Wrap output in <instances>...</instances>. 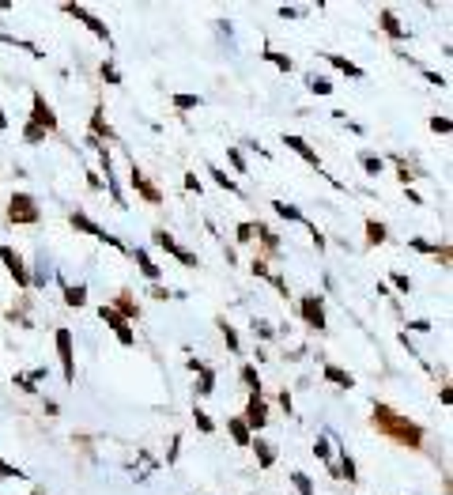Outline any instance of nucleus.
<instances>
[{
	"mask_svg": "<svg viewBox=\"0 0 453 495\" xmlns=\"http://www.w3.org/2000/svg\"><path fill=\"white\" fill-rule=\"evenodd\" d=\"M370 424L378 427V435L393 438L396 446L423 450V427H419V424H412L408 416H401V412L393 409V404H385V401H374V409H370Z\"/></svg>",
	"mask_w": 453,
	"mask_h": 495,
	"instance_id": "f257e3e1",
	"label": "nucleus"
},
{
	"mask_svg": "<svg viewBox=\"0 0 453 495\" xmlns=\"http://www.w3.org/2000/svg\"><path fill=\"white\" fill-rule=\"evenodd\" d=\"M8 219L19 227H35L42 219V208L30 193H12V201H8Z\"/></svg>",
	"mask_w": 453,
	"mask_h": 495,
	"instance_id": "f03ea898",
	"label": "nucleus"
},
{
	"mask_svg": "<svg viewBox=\"0 0 453 495\" xmlns=\"http://www.w3.org/2000/svg\"><path fill=\"white\" fill-rule=\"evenodd\" d=\"M69 223H72L76 231H83V235H91V238H98V242H106V246L121 250V254H129V246H125V242H121L117 235H110L106 227H98V223H95V219L87 216V212H72V216H69Z\"/></svg>",
	"mask_w": 453,
	"mask_h": 495,
	"instance_id": "7ed1b4c3",
	"label": "nucleus"
},
{
	"mask_svg": "<svg viewBox=\"0 0 453 495\" xmlns=\"http://www.w3.org/2000/svg\"><path fill=\"white\" fill-rule=\"evenodd\" d=\"M151 242H155V246H159V250H167V254H170V257H178V261H182V265H185V269H196V265H201V257H196V254H193V250H185V246H178V238H174V235H170V231H167V227H155V231H151Z\"/></svg>",
	"mask_w": 453,
	"mask_h": 495,
	"instance_id": "20e7f679",
	"label": "nucleus"
},
{
	"mask_svg": "<svg viewBox=\"0 0 453 495\" xmlns=\"http://www.w3.org/2000/svg\"><path fill=\"white\" fill-rule=\"evenodd\" d=\"M298 314H302V322L310 329L325 333L329 318H325V299H322V295H302V299H298Z\"/></svg>",
	"mask_w": 453,
	"mask_h": 495,
	"instance_id": "39448f33",
	"label": "nucleus"
},
{
	"mask_svg": "<svg viewBox=\"0 0 453 495\" xmlns=\"http://www.w3.org/2000/svg\"><path fill=\"white\" fill-rule=\"evenodd\" d=\"M53 340H57V356H61V371H64V382H76V344H72V333L69 329H57V333H53Z\"/></svg>",
	"mask_w": 453,
	"mask_h": 495,
	"instance_id": "423d86ee",
	"label": "nucleus"
},
{
	"mask_svg": "<svg viewBox=\"0 0 453 495\" xmlns=\"http://www.w3.org/2000/svg\"><path fill=\"white\" fill-rule=\"evenodd\" d=\"M129 185L136 190V197H140L143 204H163V190H159V185H155V182L148 178V174H143V170L136 167V163L129 167Z\"/></svg>",
	"mask_w": 453,
	"mask_h": 495,
	"instance_id": "0eeeda50",
	"label": "nucleus"
},
{
	"mask_svg": "<svg viewBox=\"0 0 453 495\" xmlns=\"http://www.w3.org/2000/svg\"><path fill=\"white\" fill-rule=\"evenodd\" d=\"M61 12H64V16H72V19H80V23H83L87 30H91L95 38H102V42H106V46H110V42H114V35H110V27H106V23H102V19H98V16H91V12H87L83 4H64Z\"/></svg>",
	"mask_w": 453,
	"mask_h": 495,
	"instance_id": "6e6552de",
	"label": "nucleus"
},
{
	"mask_svg": "<svg viewBox=\"0 0 453 495\" xmlns=\"http://www.w3.org/2000/svg\"><path fill=\"white\" fill-rule=\"evenodd\" d=\"M0 261H4V269L12 272V280L19 284V288L30 291V269H27L23 254H19V250H12V246H0Z\"/></svg>",
	"mask_w": 453,
	"mask_h": 495,
	"instance_id": "1a4fd4ad",
	"label": "nucleus"
},
{
	"mask_svg": "<svg viewBox=\"0 0 453 495\" xmlns=\"http://www.w3.org/2000/svg\"><path fill=\"white\" fill-rule=\"evenodd\" d=\"M98 318H102V322L114 329V337H117V344H125V348H132L136 344V333H132V325L125 322V318H121L114 306H98Z\"/></svg>",
	"mask_w": 453,
	"mask_h": 495,
	"instance_id": "9d476101",
	"label": "nucleus"
},
{
	"mask_svg": "<svg viewBox=\"0 0 453 495\" xmlns=\"http://www.w3.org/2000/svg\"><path fill=\"white\" fill-rule=\"evenodd\" d=\"M242 424L249 427V435H257L264 424H269V401L261 397V393H249L246 401V416H242Z\"/></svg>",
	"mask_w": 453,
	"mask_h": 495,
	"instance_id": "9b49d317",
	"label": "nucleus"
},
{
	"mask_svg": "<svg viewBox=\"0 0 453 495\" xmlns=\"http://www.w3.org/2000/svg\"><path fill=\"white\" fill-rule=\"evenodd\" d=\"M30 125H38L42 133H53V129H57V114H53V106L46 103V95L30 98Z\"/></svg>",
	"mask_w": 453,
	"mask_h": 495,
	"instance_id": "f8f14e48",
	"label": "nucleus"
},
{
	"mask_svg": "<svg viewBox=\"0 0 453 495\" xmlns=\"http://www.w3.org/2000/svg\"><path fill=\"white\" fill-rule=\"evenodd\" d=\"M110 306H114V310H117L121 318H125L129 325H132V322H136V318H140V303H136V295H132L129 288H121V291H117V299L110 303Z\"/></svg>",
	"mask_w": 453,
	"mask_h": 495,
	"instance_id": "ddd939ff",
	"label": "nucleus"
},
{
	"mask_svg": "<svg viewBox=\"0 0 453 495\" xmlns=\"http://www.w3.org/2000/svg\"><path fill=\"white\" fill-rule=\"evenodd\" d=\"M283 144H287V148H291V151H295V156H298V159H306V163H310V167H314L317 174H322V159H317V151H314L310 144H306V140H302V136H295V133H287V136H283Z\"/></svg>",
	"mask_w": 453,
	"mask_h": 495,
	"instance_id": "4468645a",
	"label": "nucleus"
},
{
	"mask_svg": "<svg viewBox=\"0 0 453 495\" xmlns=\"http://www.w3.org/2000/svg\"><path fill=\"white\" fill-rule=\"evenodd\" d=\"M378 27H382L393 42H408V27L393 16V8H382V12H378Z\"/></svg>",
	"mask_w": 453,
	"mask_h": 495,
	"instance_id": "2eb2a0df",
	"label": "nucleus"
},
{
	"mask_svg": "<svg viewBox=\"0 0 453 495\" xmlns=\"http://www.w3.org/2000/svg\"><path fill=\"white\" fill-rule=\"evenodd\" d=\"M253 227H257V242H261V250H264V261L280 254V235H276L269 223H253Z\"/></svg>",
	"mask_w": 453,
	"mask_h": 495,
	"instance_id": "dca6fc26",
	"label": "nucleus"
},
{
	"mask_svg": "<svg viewBox=\"0 0 453 495\" xmlns=\"http://www.w3.org/2000/svg\"><path fill=\"white\" fill-rule=\"evenodd\" d=\"M189 371H196V375H201V386H196V393H201V397H208V393H216V371L208 367V363H201V359H189Z\"/></svg>",
	"mask_w": 453,
	"mask_h": 495,
	"instance_id": "f3484780",
	"label": "nucleus"
},
{
	"mask_svg": "<svg viewBox=\"0 0 453 495\" xmlns=\"http://www.w3.org/2000/svg\"><path fill=\"white\" fill-rule=\"evenodd\" d=\"M87 136H95L98 144H102V140H114V129H110L102 106H95V114H91V133H87Z\"/></svg>",
	"mask_w": 453,
	"mask_h": 495,
	"instance_id": "a211bd4d",
	"label": "nucleus"
},
{
	"mask_svg": "<svg viewBox=\"0 0 453 495\" xmlns=\"http://www.w3.org/2000/svg\"><path fill=\"white\" fill-rule=\"evenodd\" d=\"M8 322H16V325H23V329H35V322H30V295L27 291L19 295V303L8 310Z\"/></svg>",
	"mask_w": 453,
	"mask_h": 495,
	"instance_id": "6ab92c4d",
	"label": "nucleus"
},
{
	"mask_svg": "<svg viewBox=\"0 0 453 495\" xmlns=\"http://www.w3.org/2000/svg\"><path fill=\"white\" fill-rule=\"evenodd\" d=\"M325 382H333V386H340V390H351L355 386V375L351 371H344V367H336V363H325Z\"/></svg>",
	"mask_w": 453,
	"mask_h": 495,
	"instance_id": "aec40b11",
	"label": "nucleus"
},
{
	"mask_svg": "<svg viewBox=\"0 0 453 495\" xmlns=\"http://www.w3.org/2000/svg\"><path fill=\"white\" fill-rule=\"evenodd\" d=\"M322 57H325L329 64H333V69H336V72H344V76H351V80H363V76H367V72H363V69H359V64H355V61H348V57H340V53H322Z\"/></svg>",
	"mask_w": 453,
	"mask_h": 495,
	"instance_id": "412c9836",
	"label": "nucleus"
},
{
	"mask_svg": "<svg viewBox=\"0 0 453 495\" xmlns=\"http://www.w3.org/2000/svg\"><path fill=\"white\" fill-rule=\"evenodd\" d=\"M38 382H46V367H35V371H27V375H16L12 386H19L23 393H38Z\"/></svg>",
	"mask_w": 453,
	"mask_h": 495,
	"instance_id": "4be33fe9",
	"label": "nucleus"
},
{
	"mask_svg": "<svg viewBox=\"0 0 453 495\" xmlns=\"http://www.w3.org/2000/svg\"><path fill=\"white\" fill-rule=\"evenodd\" d=\"M132 257H136V265H140V272H143V276H148L151 284H159L163 269L155 265V261H151V254H148V250H132Z\"/></svg>",
	"mask_w": 453,
	"mask_h": 495,
	"instance_id": "5701e85b",
	"label": "nucleus"
},
{
	"mask_svg": "<svg viewBox=\"0 0 453 495\" xmlns=\"http://www.w3.org/2000/svg\"><path fill=\"white\" fill-rule=\"evenodd\" d=\"M249 446L257 450V465H261V469H272V465H276V446H272V443H264L261 435H253Z\"/></svg>",
	"mask_w": 453,
	"mask_h": 495,
	"instance_id": "b1692460",
	"label": "nucleus"
},
{
	"mask_svg": "<svg viewBox=\"0 0 453 495\" xmlns=\"http://www.w3.org/2000/svg\"><path fill=\"white\" fill-rule=\"evenodd\" d=\"M359 167L370 174V178H378V174H385V159L374 156V151H359Z\"/></svg>",
	"mask_w": 453,
	"mask_h": 495,
	"instance_id": "393cba45",
	"label": "nucleus"
},
{
	"mask_svg": "<svg viewBox=\"0 0 453 495\" xmlns=\"http://www.w3.org/2000/svg\"><path fill=\"white\" fill-rule=\"evenodd\" d=\"M389 242V231H385L382 219H367V246H382Z\"/></svg>",
	"mask_w": 453,
	"mask_h": 495,
	"instance_id": "a878e982",
	"label": "nucleus"
},
{
	"mask_svg": "<svg viewBox=\"0 0 453 495\" xmlns=\"http://www.w3.org/2000/svg\"><path fill=\"white\" fill-rule=\"evenodd\" d=\"M272 212L276 216H280V219H291V223H302V208H298V204H287V201H272Z\"/></svg>",
	"mask_w": 453,
	"mask_h": 495,
	"instance_id": "bb28decb",
	"label": "nucleus"
},
{
	"mask_svg": "<svg viewBox=\"0 0 453 495\" xmlns=\"http://www.w3.org/2000/svg\"><path fill=\"white\" fill-rule=\"evenodd\" d=\"M61 291H64V303H69V306H83L87 303V288H83V284H64L61 280Z\"/></svg>",
	"mask_w": 453,
	"mask_h": 495,
	"instance_id": "cd10ccee",
	"label": "nucleus"
},
{
	"mask_svg": "<svg viewBox=\"0 0 453 495\" xmlns=\"http://www.w3.org/2000/svg\"><path fill=\"white\" fill-rule=\"evenodd\" d=\"M314 458L325 461L329 472H333V435H322V438H317V443H314Z\"/></svg>",
	"mask_w": 453,
	"mask_h": 495,
	"instance_id": "c85d7f7f",
	"label": "nucleus"
},
{
	"mask_svg": "<svg viewBox=\"0 0 453 495\" xmlns=\"http://www.w3.org/2000/svg\"><path fill=\"white\" fill-rule=\"evenodd\" d=\"M227 431H230V438H235V443H238V446H249V443H253V435H249V427H246V424H242V420H238V416H235V420H227Z\"/></svg>",
	"mask_w": 453,
	"mask_h": 495,
	"instance_id": "c756f323",
	"label": "nucleus"
},
{
	"mask_svg": "<svg viewBox=\"0 0 453 495\" xmlns=\"http://www.w3.org/2000/svg\"><path fill=\"white\" fill-rule=\"evenodd\" d=\"M238 378H242V386H246L249 393H261V375H257V367H253V363H246V367L238 371Z\"/></svg>",
	"mask_w": 453,
	"mask_h": 495,
	"instance_id": "7c9ffc66",
	"label": "nucleus"
},
{
	"mask_svg": "<svg viewBox=\"0 0 453 495\" xmlns=\"http://www.w3.org/2000/svg\"><path fill=\"white\" fill-rule=\"evenodd\" d=\"M216 325H219V333H223V340H227V348H230V351H235V356H238V351H242V340H238V333H235V325H230V322H227V318H219V322H216Z\"/></svg>",
	"mask_w": 453,
	"mask_h": 495,
	"instance_id": "2f4dec72",
	"label": "nucleus"
},
{
	"mask_svg": "<svg viewBox=\"0 0 453 495\" xmlns=\"http://www.w3.org/2000/svg\"><path fill=\"white\" fill-rule=\"evenodd\" d=\"M393 167H396V178L404 182V190H408V185H412V182L419 178V170H412V167H408V159H404V156H393Z\"/></svg>",
	"mask_w": 453,
	"mask_h": 495,
	"instance_id": "473e14b6",
	"label": "nucleus"
},
{
	"mask_svg": "<svg viewBox=\"0 0 453 495\" xmlns=\"http://www.w3.org/2000/svg\"><path fill=\"white\" fill-rule=\"evenodd\" d=\"M35 265H38V269L30 272V288H42V284H46V280L53 276V272L46 269V265H49V261H46V254H38V261H35Z\"/></svg>",
	"mask_w": 453,
	"mask_h": 495,
	"instance_id": "72a5a7b5",
	"label": "nucleus"
},
{
	"mask_svg": "<svg viewBox=\"0 0 453 495\" xmlns=\"http://www.w3.org/2000/svg\"><path fill=\"white\" fill-rule=\"evenodd\" d=\"M208 174H212V182L219 185V190H227V193H235V197L242 193V190H238V182H230V178H227V174L219 170V167H208Z\"/></svg>",
	"mask_w": 453,
	"mask_h": 495,
	"instance_id": "f704fd0d",
	"label": "nucleus"
},
{
	"mask_svg": "<svg viewBox=\"0 0 453 495\" xmlns=\"http://www.w3.org/2000/svg\"><path fill=\"white\" fill-rule=\"evenodd\" d=\"M261 57L269 61V64H276L280 72H291V69H295V61H291V57H283V53H276V50H264Z\"/></svg>",
	"mask_w": 453,
	"mask_h": 495,
	"instance_id": "c9c22d12",
	"label": "nucleus"
},
{
	"mask_svg": "<svg viewBox=\"0 0 453 495\" xmlns=\"http://www.w3.org/2000/svg\"><path fill=\"white\" fill-rule=\"evenodd\" d=\"M98 72H102V80H106L110 87H121V72H117V64L110 61V57H106L102 64H98Z\"/></svg>",
	"mask_w": 453,
	"mask_h": 495,
	"instance_id": "e433bc0d",
	"label": "nucleus"
},
{
	"mask_svg": "<svg viewBox=\"0 0 453 495\" xmlns=\"http://www.w3.org/2000/svg\"><path fill=\"white\" fill-rule=\"evenodd\" d=\"M306 87H310L314 95H333V83H329V76H306Z\"/></svg>",
	"mask_w": 453,
	"mask_h": 495,
	"instance_id": "4c0bfd02",
	"label": "nucleus"
},
{
	"mask_svg": "<svg viewBox=\"0 0 453 495\" xmlns=\"http://www.w3.org/2000/svg\"><path fill=\"white\" fill-rule=\"evenodd\" d=\"M291 484H295V495H314V480L306 472H291Z\"/></svg>",
	"mask_w": 453,
	"mask_h": 495,
	"instance_id": "58836bf2",
	"label": "nucleus"
},
{
	"mask_svg": "<svg viewBox=\"0 0 453 495\" xmlns=\"http://www.w3.org/2000/svg\"><path fill=\"white\" fill-rule=\"evenodd\" d=\"M170 103H174V110H196L204 98H201V95H174Z\"/></svg>",
	"mask_w": 453,
	"mask_h": 495,
	"instance_id": "ea45409f",
	"label": "nucleus"
},
{
	"mask_svg": "<svg viewBox=\"0 0 453 495\" xmlns=\"http://www.w3.org/2000/svg\"><path fill=\"white\" fill-rule=\"evenodd\" d=\"M235 238H238V242H253V238H257V227H253V219H246V223L235 227Z\"/></svg>",
	"mask_w": 453,
	"mask_h": 495,
	"instance_id": "a19ab883",
	"label": "nucleus"
},
{
	"mask_svg": "<svg viewBox=\"0 0 453 495\" xmlns=\"http://www.w3.org/2000/svg\"><path fill=\"white\" fill-rule=\"evenodd\" d=\"M193 420H196V427H201L204 435H212L216 431V424H212V416H208L204 409H193Z\"/></svg>",
	"mask_w": 453,
	"mask_h": 495,
	"instance_id": "79ce46f5",
	"label": "nucleus"
},
{
	"mask_svg": "<svg viewBox=\"0 0 453 495\" xmlns=\"http://www.w3.org/2000/svg\"><path fill=\"white\" fill-rule=\"evenodd\" d=\"M23 140H27V144H42V140H46V133H42L38 125H30V121H27V125H23Z\"/></svg>",
	"mask_w": 453,
	"mask_h": 495,
	"instance_id": "37998d69",
	"label": "nucleus"
},
{
	"mask_svg": "<svg viewBox=\"0 0 453 495\" xmlns=\"http://www.w3.org/2000/svg\"><path fill=\"white\" fill-rule=\"evenodd\" d=\"M430 133L449 136V133H453V121H449V117H430Z\"/></svg>",
	"mask_w": 453,
	"mask_h": 495,
	"instance_id": "c03bdc74",
	"label": "nucleus"
},
{
	"mask_svg": "<svg viewBox=\"0 0 453 495\" xmlns=\"http://www.w3.org/2000/svg\"><path fill=\"white\" fill-rule=\"evenodd\" d=\"M389 280H393V288H396V291H401V295H412V280H408V276H404V272H393V276H389Z\"/></svg>",
	"mask_w": 453,
	"mask_h": 495,
	"instance_id": "a18cd8bd",
	"label": "nucleus"
},
{
	"mask_svg": "<svg viewBox=\"0 0 453 495\" xmlns=\"http://www.w3.org/2000/svg\"><path fill=\"white\" fill-rule=\"evenodd\" d=\"M227 159H230V167H235L238 174H246V159H242L238 148H227Z\"/></svg>",
	"mask_w": 453,
	"mask_h": 495,
	"instance_id": "49530a36",
	"label": "nucleus"
},
{
	"mask_svg": "<svg viewBox=\"0 0 453 495\" xmlns=\"http://www.w3.org/2000/svg\"><path fill=\"white\" fill-rule=\"evenodd\" d=\"M435 261H438V265H442V269H449V261H453V254H449V246H446V242H442V246H435Z\"/></svg>",
	"mask_w": 453,
	"mask_h": 495,
	"instance_id": "de8ad7c7",
	"label": "nucleus"
},
{
	"mask_svg": "<svg viewBox=\"0 0 453 495\" xmlns=\"http://www.w3.org/2000/svg\"><path fill=\"white\" fill-rule=\"evenodd\" d=\"M23 477V469H16V465H8V461H0V480H19Z\"/></svg>",
	"mask_w": 453,
	"mask_h": 495,
	"instance_id": "09e8293b",
	"label": "nucleus"
},
{
	"mask_svg": "<svg viewBox=\"0 0 453 495\" xmlns=\"http://www.w3.org/2000/svg\"><path fill=\"white\" fill-rule=\"evenodd\" d=\"M253 333H257L261 340H272V337H276V329H272L269 322H253Z\"/></svg>",
	"mask_w": 453,
	"mask_h": 495,
	"instance_id": "8fccbe9b",
	"label": "nucleus"
},
{
	"mask_svg": "<svg viewBox=\"0 0 453 495\" xmlns=\"http://www.w3.org/2000/svg\"><path fill=\"white\" fill-rule=\"evenodd\" d=\"M148 295H151V299H159V303H167V299H170V288H163V284H151Z\"/></svg>",
	"mask_w": 453,
	"mask_h": 495,
	"instance_id": "3c124183",
	"label": "nucleus"
},
{
	"mask_svg": "<svg viewBox=\"0 0 453 495\" xmlns=\"http://www.w3.org/2000/svg\"><path fill=\"white\" fill-rule=\"evenodd\" d=\"M178 450H182V435H174V443H170V450H167V465H174V461H178Z\"/></svg>",
	"mask_w": 453,
	"mask_h": 495,
	"instance_id": "603ef678",
	"label": "nucleus"
},
{
	"mask_svg": "<svg viewBox=\"0 0 453 495\" xmlns=\"http://www.w3.org/2000/svg\"><path fill=\"white\" fill-rule=\"evenodd\" d=\"M423 76H427V83H435V87H446V76H442V72H435V69H423Z\"/></svg>",
	"mask_w": 453,
	"mask_h": 495,
	"instance_id": "864d4df0",
	"label": "nucleus"
},
{
	"mask_svg": "<svg viewBox=\"0 0 453 495\" xmlns=\"http://www.w3.org/2000/svg\"><path fill=\"white\" fill-rule=\"evenodd\" d=\"M280 409H283L287 416H295V401H291V393H287V390L280 393Z\"/></svg>",
	"mask_w": 453,
	"mask_h": 495,
	"instance_id": "5fc2aeb1",
	"label": "nucleus"
},
{
	"mask_svg": "<svg viewBox=\"0 0 453 495\" xmlns=\"http://www.w3.org/2000/svg\"><path fill=\"white\" fill-rule=\"evenodd\" d=\"M185 190H189V193H201L204 185H201V178H196V174H185Z\"/></svg>",
	"mask_w": 453,
	"mask_h": 495,
	"instance_id": "6e6d98bb",
	"label": "nucleus"
},
{
	"mask_svg": "<svg viewBox=\"0 0 453 495\" xmlns=\"http://www.w3.org/2000/svg\"><path fill=\"white\" fill-rule=\"evenodd\" d=\"M412 250H419V254H430V257H435V246H430V242H423V238H412Z\"/></svg>",
	"mask_w": 453,
	"mask_h": 495,
	"instance_id": "4d7b16f0",
	"label": "nucleus"
},
{
	"mask_svg": "<svg viewBox=\"0 0 453 495\" xmlns=\"http://www.w3.org/2000/svg\"><path fill=\"white\" fill-rule=\"evenodd\" d=\"M408 329H416V333H430V322H427V318H416V322H408Z\"/></svg>",
	"mask_w": 453,
	"mask_h": 495,
	"instance_id": "13d9d810",
	"label": "nucleus"
},
{
	"mask_svg": "<svg viewBox=\"0 0 453 495\" xmlns=\"http://www.w3.org/2000/svg\"><path fill=\"white\" fill-rule=\"evenodd\" d=\"M87 185H91V190H102V178H98V170H87Z\"/></svg>",
	"mask_w": 453,
	"mask_h": 495,
	"instance_id": "bf43d9fd",
	"label": "nucleus"
},
{
	"mask_svg": "<svg viewBox=\"0 0 453 495\" xmlns=\"http://www.w3.org/2000/svg\"><path fill=\"white\" fill-rule=\"evenodd\" d=\"M0 129H8V117H4V110H0Z\"/></svg>",
	"mask_w": 453,
	"mask_h": 495,
	"instance_id": "052dcab7",
	"label": "nucleus"
},
{
	"mask_svg": "<svg viewBox=\"0 0 453 495\" xmlns=\"http://www.w3.org/2000/svg\"><path fill=\"white\" fill-rule=\"evenodd\" d=\"M30 495H46V491H42V488H35V491H30Z\"/></svg>",
	"mask_w": 453,
	"mask_h": 495,
	"instance_id": "680f3d73",
	"label": "nucleus"
}]
</instances>
